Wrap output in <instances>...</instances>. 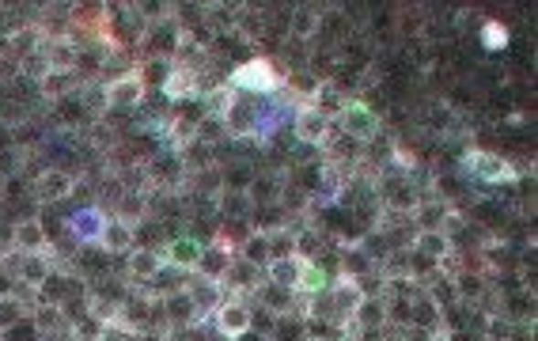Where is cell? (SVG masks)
<instances>
[{"mask_svg":"<svg viewBox=\"0 0 538 341\" xmlns=\"http://www.w3.org/2000/svg\"><path fill=\"white\" fill-rule=\"evenodd\" d=\"M285 76H289V69L280 65V61L250 58V61L232 65V72H227V91L266 99V95H273V91H285Z\"/></svg>","mask_w":538,"mask_h":341,"instance_id":"obj_1","label":"cell"},{"mask_svg":"<svg viewBox=\"0 0 538 341\" xmlns=\"http://www.w3.org/2000/svg\"><path fill=\"white\" fill-rule=\"evenodd\" d=\"M463 171L467 178H474L478 186H508V182H520V167L504 160L501 152H485V148H470L463 155Z\"/></svg>","mask_w":538,"mask_h":341,"instance_id":"obj_2","label":"cell"},{"mask_svg":"<svg viewBox=\"0 0 538 341\" xmlns=\"http://www.w3.org/2000/svg\"><path fill=\"white\" fill-rule=\"evenodd\" d=\"M334 129L342 137H349L353 144H368L375 133H383V122H379V114H375V107L372 102H364V99H353V102H345V107L338 111V118H334Z\"/></svg>","mask_w":538,"mask_h":341,"instance_id":"obj_3","label":"cell"},{"mask_svg":"<svg viewBox=\"0 0 538 341\" xmlns=\"http://www.w3.org/2000/svg\"><path fill=\"white\" fill-rule=\"evenodd\" d=\"M254 326V307L247 296H224V304L213 311V330L227 341H236Z\"/></svg>","mask_w":538,"mask_h":341,"instance_id":"obj_4","label":"cell"},{"mask_svg":"<svg viewBox=\"0 0 538 341\" xmlns=\"http://www.w3.org/2000/svg\"><path fill=\"white\" fill-rule=\"evenodd\" d=\"M102 91H107V107L111 111H141L144 99H148V88H144L137 69H130V72L114 76V80H107V84H102Z\"/></svg>","mask_w":538,"mask_h":341,"instance_id":"obj_5","label":"cell"},{"mask_svg":"<svg viewBox=\"0 0 538 341\" xmlns=\"http://www.w3.org/2000/svg\"><path fill=\"white\" fill-rule=\"evenodd\" d=\"M330 133H334V118H326L322 111H315L311 102H303V107L296 111L292 118V137L300 144H311V148H322L330 141Z\"/></svg>","mask_w":538,"mask_h":341,"instance_id":"obj_6","label":"cell"},{"mask_svg":"<svg viewBox=\"0 0 538 341\" xmlns=\"http://www.w3.org/2000/svg\"><path fill=\"white\" fill-rule=\"evenodd\" d=\"M236 261V243L227 240V235H213V243H205L201 258H197V277H209V281H224L227 270H232Z\"/></svg>","mask_w":538,"mask_h":341,"instance_id":"obj_7","label":"cell"},{"mask_svg":"<svg viewBox=\"0 0 538 341\" xmlns=\"http://www.w3.org/2000/svg\"><path fill=\"white\" fill-rule=\"evenodd\" d=\"M76 175L72 171H61V167H46L38 178H35V201L38 205H61L69 197H76Z\"/></svg>","mask_w":538,"mask_h":341,"instance_id":"obj_8","label":"cell"},{"mask_svg":"<svg viewBox=\"0 0 538 341\" xmlns=\"http://www.w3.org/2000/svg\"><path fill=\"white\" fill-rule=\"evenodd\" d=\"M107 220H111V213L102 205H80L65 220V228L72 231V240L80 247H91V243H99V235H102V228H107Z\"/></svg>","mask_w":538,"mask_h":341,"instance_id":"obj_9","label":"cell"},{"mask_svg":"<svg viewBox=\"0 0 538 341\" xmlns=\"http://www.w3.org/2000/svg\"><path fill=\"white\" fill-rule=\"evenodd\" d=\"M160 314H164V323L171 330H190V326L201 323V314H197V307H194V300L186 293V284L183 288H171V293L160 296Z\"/></svg>","mask_w":538,"mask_h":341,"instance_id":"obj_10","label":"cell"},{"mask_svg":"<svg viewBox=\"0 0 538 341\" xmlns=\"http://www.w3.org/2000/svg\"><path fill=\"white\" fill-rule=\"evenodd\" d=\"M205 250V240H197V235H171L167 247H164V261H167V270L174 273H194L197 270V258Z\"/></svg>","mask_w":538,"mask_h":341,"instance_id":"obj_11","label":"cell"},{"mask_svg":"<svg viewBox=\"0 0 538 341\" xmlns=\"http://www.w3.org/2000/svg\"><path fill=\"white\" fill-rule=\"evenodd\" d=\"M12 250L19 254H46L49 250V231L38 217H19L12 224Z\"/></svg>","mask_w":538,"mask_h":341,"instance_id":"obj_12","label":"cell"},{"mask_svg":"<svg viewBox=\"0 0 538 341\" xmlns=\"http://www.w3.org/2000/svg\"><path fill=\"white\" fill-rule=\"evenodd\" d=\"M164 270H167L164 250H152V247H133L130 254H125V277H130V281H137V284L156 281Z\"/></svg>","mask_w":538,"mask_h":341,"instance_id":"obj_13","label":"cell"},{"mask_svg":"<svg viewBox=\"0 0 538 341\" xmlns=\"http://www.w3.org/2000/svg\"><path fill=\"white\" fill-rule=\"evenodd\" d=\"M406 250H414V254H425L432 258L440 266V258H448L455 250V240L444 231V228H414V235H409V247Z\"/></svg>","mask_w":538,"mask_h":341,"instance_id":"obj_14","label":"cell"},{"mask_svg":"<svg viewBox=\"0 0 538 341\" xmlns=\"http://www.w3.org/2000/svg\"><path fill=\"white\" fill-rule=\"evenodd\" d=\"M107 258H125L133 247H137V228L133 224H125V220H118V217H111L107 220V228H102V235H99V243H95Z\"/></svg>","mask_w":538,"mask_h":341,"instance_id":"obj_15","label":"cell"},{"mask_svg":"<svg viewBox=\"0 0 538 341\" xmlns=\"http://www.w3.org/2000/svg\"><path fill=\"white\" fill-rule=\"evenodd\" d=\"M285 31H289V42H300V46L315 42V35L322 31V12L315 5H296L285 19Z\"/></svg>","mask_w":538,"mask_h":341,"instance_id":"obj_16","label":"cell"},{"mask_svg":"<svg viewBox=\"0 0 538 341\" xmlns=\"http://www.w3.org/2000/svg\"><path fill=\"white\" fill-rule=\"evenodd\" d=\"M160 95L167 99V102H174V107H183V102H194V99H201V76L197 72H190V69H171V76H167V84L160 88Z\"/></svg>","mask_w":538,"mask_h":341,"instance_id":"obj_17","label":"cell"},{"mask_svg":"<svg viewBox=\"0 0 538 341\" xmlns=\"http://www.w3.org/2000/svg\"><path fill=\"white\" fill-rule=\"evenodd\" d=\"M262 277L277 288H289V293H300V281H303V258L289 254V258H269Z\"/></svg>","mask_w":538,"mask_h":341,"instance_id":"obj_18","label":"cell"},{"mask_svg":"<svg viewBox=\"0 0 538 341\" xmlns=\"http://www.w3.org/2000/svg\"><path fill=\"white\" fill-rule=\"evenodd\" d=\"M54 277V261H49V254H19V270H16V284L31 288V293H38V288Z\"/></svg>","mask_w":538,"mask_h":341,"instance_id":"obj_19","label":"cell"},{"mask_svg":"<svg viewBox=\"0 0 538 341\" xmlns=\"http://www.w3.org/2000/svg\"><path fill=\"white\" fill-rule=\"evenodd\" d=\"M186 293L197 307V314L205 319V314H213L220 304H224V281H209V277H194L186 281Z\"/></svg>","mask_w":538,"mask_h":341,"instance_id":"obj_20","label":"cell"},{"mask_svg":"<svg viewBox=\"0 0 538 341\" xmlns=\"http://www.w3.org/2000/svg\"><path fill=\"white\" fill-rule=\"evenodd\" d=\"M330 300H334L342 319H353L356 307L364 304V293H361V284H356V277L338 273V281H330Z\"/></svg>","mask_w":538,"mask_h":341,"instance_id":"obj_21","label":"cell"},{"mask_svg":"<svg viewBox=\"0 0 538 341\" xmlns=\"http://www.w3.org/2000/svg\"><path fill=\"white\" fill-rule=\"evenodd\" d=\"M451 213H455L451 201H444V197H421L414 205V213H409V220H414L417 228H448Z\"/></svg>","mask_w":538,"mask_h":341,"instance_id":"obj_22","label":"cell"},{"mask_svg":"<svg viewBox=\"0 0 538 341\" xmlns=\"http://www.w3.org/2000/svg\"><path fill=\"white\" fill-rule=\"evenodd\" d=\"M42 54H46V65L54 72H76L80 69V46H76L72 38H49L42 46Z\"/></svg>","mask_w":538,"mask_h":341,"instance_id":"obj_23","label":"cell"},{"mask_svg":"<svg viewBox=\"0 0 538 341\" xmlns=\"http://www.w3.org/2000/svg\"><path fill=\"white\" fill-rule=\"evenodd\" d=\"M118 220L141 228L148 217H152V194H141V190H121L118 194Z\"/></svg>","mask_w":538,"mask_h":341,"instance_id":"obj_24","label":"cell"},{"mask_svg":"<svg viewBox=\"0 0 538 341\" xmlns=\"http://www.w3.org/2000/svg\"><path fill=\"white\" fill-rule=\"evenodd\" d=\"M280 190H285V182H280L277 175H254L250 186H247V197L254 208H269V205H280Z\"/></svg>","mask_w":538,"mask_h":341,"instance_id":"obj_25","label":"cell"},{"mask_svg":"<svg viewBox=\"0 0 538 341\" xmlns=\"http://www.w3.org/2000/svg\"><path fill=\"white\" fill-rule=\"evenodd\" d=\"M478 337L481 341H516L520 337V326L512 323L504 311H485L481 314V326H478Z\"/></svg>","mask_w":538,"mask_h":341,"instance_id":"obj_26","label":"cell"},{"mask_svg":"<svg viewBox=\"0 0 538 341\" xmlns=\"http://www.w3.org/2000/svg\"><path fill=\"white\" fill-rule=\"evenodd\" d=\"M254 213V205L247 197V190H220L216 194V217L220 220H247Z\"/></svg>","mask_w":538,"mask_h":341,"instance_id":"obj_27","label":"cell"},{"mask_svg":"<svg viewBox=\"0 0 538 341\" xmlns=\"http://www.w3.org/2000/svg\"><path fill=\"white\" fill-rule=\"evenodd\" d=\"M353 326L356 330H383L387 326V300L383 296H368L353 314Z\"/></svg>","mask_w":538,"mask_h":341,"instance_id":"obj_28","label":"cell"},{"mask_svg":"<svg viewBox=\"0 0 538 341\" xmlns=\"http://www.w3.org/2000/svg\"><path fill=\"white\" fill-rule=\"evenodd\" d=\"M72 91H76V72H54V69H49L42 80H38V95L49 99V102L72 99Z\"/></svg>","mask_w":538,"mask_h":341,"instance_id":"obj_29","label":"cell"},{"mask_svg":"<svg viewBox=\"0 0 538 341\" xmlns=\"http://www.w3.org/2000/svg\"><path fill=\"white\" fill-rule=\"evenodd\" d=\"M322 254H326V235H322V228H315V224L300 228V231H296V258H303V261H322Z\"/></svg>","mask_w":538,"mask_h":341,"instance_id":"obj_30","label":"cell"},{"mask_svg":"<svg viewBox=\"0 0 538 341\" xmlns=\"http://www.w3.org/2000/svg\"><path fill=\"white\" fill-rule=\"evenodd\" d=\"M236 258H243V261H250V266L266 270V261H269V247H266V235L250 228V231L243 235V240L236 243Z\"/></svg>","mask_w":538,"mask_h":341,"instance_id":"obj_31","label":"cell"},{"mask_svg":"<svg viewBox=\"0 0 538 341\" xmlns=\"http://www.w3.org/2000/svg\"><path fill=\"white\" fill-rule=\"evenodd\" d=\"M69 334H72V341H102L111 334V326L102 323L99 314L84 311V314H76V319H69Z\"/></svg>","mask_w":538,"mask_h":341,"instance_id":"obj_32","label":"cell"},{"mask_svg":"<svg viewBox=\"0 0 538 341\" xmlns=\"http://www.w3.org/2000/svg\"><path fill=\"white\" fill-rule=\"evenodd\" d=\"M455 281V296H459V304H470V307H478V300L485 296V288H490V281H485L481 273H470V270H463L459 277H451Z\"/></svg>","mask_w":538,"mask_h":341,"instance_id":"obj_33","label":"cell"},{"mask_svg":"<svg viewBox=\"0 0 538 341\" xmlns=\"http://www.w3.org/2000/svg\"><path fill=\"white\" fill-rule=\"evenodd\" d=\"M311 107L315 111H322L326 118H334L345 102H342V84L338 80H319V88H315V95H311Z\"/></svg>","mask_w":538,"mask_h":341,"instance_id":"obj_34","label":"cell"},{"mask_svg":"<svg viewBox=\"0 0 538 341\" xmlns=\"http://www.w3.org/2000/svg\"><path fill=\"white\" fill-rule=\"evenodd\" d=\"M262 235H266L269 258H289V254H296V228L277 224V228H266Z\"/></svg>","mask_w":538,"mask_h":341,"instance_id":"obj_35","label":"cell"},{"mask_svg":"<svg viewBox=\"0 0 538 341\" xmlns=\"http://www.w3.org/2000/svg\"><path fill=\"white\" fill-rule=\"evenodd\" d=\"M38 49H42V31L38 27H19V31L8 35V54L19 58V61L38 54Z\"/></svg>","mask_w":538,"mask_h":341,"instance_id":"obj_36","label":"cell"},{"mask_svg":"<svg viewBox=\"0 0 538 341\" xmlns=\"http://www.w3.org/2000/svg\"><path fill=\"white\" fill-rule=\"evenodd\" d=\"M61 323H65L61 304H38V307H31V326L38 330V337L61 330Z\"/></svg>","mask_w":538,"mask_h":341,"instance_id":"obj_37","label":"cell"},{"mask_svg":"<svg viewBox=\"0 0 538 341\" xmlns=\"http://www.w3.org/2000/svg\"><path fill=\"white\" fill-rule=\"evenodd\" d=\"M171 69H174V61H167V58H148V61H144V65H141L137 72H141V80H144V88L152 84V88H156V91H160V88L167 84V76H171Z\"/></svg>","mask_w":538,"mask_h":341,"instance_id":"obj_38","label":"cell"},{"mask_svg":"<svg viewBox=\"0 0 538 341\" xmlns=\"http://www.w3.org/2000/svg\"><path fill=\"white\" fill-rule=\"evenodd\" d=\"M285 88L296 91V99H307V102H311V95H315V88H319V76H315L311 69H292V72L285 76Z\"/></svg>","mask_w":538,"mask_h":341,"instance_id":"obj_39","label":"cell"},{"mask_svg":"<svg viewBox=\"0 0 538 341\" xmlns=\"http://www.w3.org/2000/svg\"><path fill=\"white\" fill-rule=\"evenodd\" d=\"M23 319H31V307L19 300V293H12V296L0 300V330H8V326H16V323H23Z\"/></svg>","mask_w":538,"mask_h":341,"instance_id":"obj_40","label":"cell"},{"mask_svg":"<svg viewBox=\"0 0 538 341\" xmlns=\"http://www.w3.org/2000/svg\"><path fill=\"white\" fill-rule=\"evenodd\" d=\"M481 46L493 49V54H497V49H504V46H508V27H504V23L485 19V23H481Z\"/></svg>","mask_w":538,"mask_h":341,"instance_id":"obj_41","label":"cell"},{"mask_svg":"<svg viewBox=\"0 0 538 341\" xmlns=\"http://www.w3.org/2000/svg\"><path fill=\"white\" fill-rule=\"evenodd\" d=\"M80 107H84V114H88V118H102V114H111V107H107V91H102V84H99V88H84Z\"/></svg>","mask_w":538,"mask_h":341,"instance_id":"obj_42","label":"cell"},{"mask_svg":"<svg viewBox=\"0 0 538 341\" xmlns=\"http://www.w3.org/2000/svg\"><path fill=\"white\" fill-rule=\"evenodd\" d=\"M23 76V65H19V58H12V54H0V84H12V80H19Z\"/></svg>","mask_w":538,"mask_h":341,"instance_id":"obj_43","label":"cell"},{"mask_svg":"<svg viewBox=\"0 0 538 341\" xmlns=\"http://www.w3.org/2000/svg\"><path fill=\"white\" fill-rule=\"evenodd\" d=\"M16 288H19V284H16V281H12V277H8L5 270H0V300H5V296H12Z\"/></svg>","mask_w":538,"mask_h":341,"instance_id":"obj_44","label":"cell"},{"mask_svg":"<svg viewBox=\"0 0 538 341\" xmlns=\"http://www.w3.org/2000/svg\"><path fill=\"white\" fill-rule=\"evenodd\" d=\"M448 341H481V337H478L474 330H451V334H448Z\"/></svg>","mask_w":538,"mask_h":341,"instance_id":"obj_45","label":"cell"},{"mask_svg":"<svg viewBox=\"0 0 538 341\" xmlns=\"http://www.w3.org/2000/svg\"><path fill=\"white\" fill-rule=\"evenodd\" d=\"M236 341H269V337H266V334H262L258 326H250V330H247V334H239Z\"/></svg>","mask_w":538,"mask_h":341,"instance_id":"obj_46","label":"cell"},{"mask_svg":"<svg viewBox=\"0 0 538 341\" xmlns=\"http://www.w3.org/2000/svg\"><path fill=\"white\" fill-rule=\"evenodd\" d=\"M300 341H326V337H315V334H303Z\"/></svg>","mask_w":538,"mask_h":341,"instance_id":"obj_47","label":"cell"},{"mask_svg":"<svg viewBox=\"0 0 538 341\" xmlns=\"http://www.w3.org/2000/svg\"><path fill=\"white\" fill-rule=\"evenodd\" d=\"M205 341H227V337H220V334H213V337H205Z\"/></svg>","mask_w":538,"mask_h":341,"instance_id":"obj_48","label":"cell"},{"mask_svg":"<svg viewBox=\"0 0 538 341\" xmlns=\"http://www.w3.org/2000/svg\"><path fill=\"white\" fill-rule=\"evenodd\" d=\"M102 341H111V334H107V337H102Z\"/></svg>","mask_w":538,"mask_h":341,"instance_id":"obj_49","label":"cell"},{"mask_svg":"<svg viewBox=\"0 0 538 341\" xmlns=\"http://www.w3.org/2000/svg\"><path fill=\"white\" fill-rule=\"evenodd\" d=\"M345 341H353V337H345Z\"/></svg>","mask_w":538,"mask_h":341,"instance_id":"obj_50","label":"cell"}]
</instances>
